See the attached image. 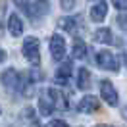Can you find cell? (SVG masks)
I'll list each match as a JSON object with an SVG mask.
<instances>
[{
  "label": "cell",
  "mask_w": 127,
  "mask_h": 127,
  "mask_svg": "<svg viewBox=\"0 0 127 127\" xmlns=\"http://www.w3.org/2000/svg\"><path fill=\"white\" fill-rule=\"evenodd\" d=\"M73 56H75V58H85V56H87V44L81 39L73 40Z\"/></svg>",
  "instance_id": "cell-16"
},
{
  "label": "cell",
  "mask_w": 127,
  "mask_h": 127,
  "mask_svg": "<svg viewBox=\"0 0 127 127\" xmlns=\"http://www.w3.org/2000/svg\"><path fill=\"white\" fill-rule=\"evenodd\" d=\"M93 39H95V42H100V44H110L112 42V33H110V29L102 27V29H96L95 31Z\"/></svg>",
  "instance_id": "cell-15"
},
{
  "label": "cell",
  "mask_w": 127,
  "mask_h": 127,
  "mask_svg": "<svg viewBox=\"0 0 127 127\" xmlns=\"http://www.w3.org/2000/svg\"><path fill=\"white\" fill-rule=\"evenodd\" d=\"M4 12H6V2L0 0V35H2V21H4Z\"/></svg>",
  "instance_id": "cell-17"
},
{
  "label": "cell",
  "mask_w": 127,
  "mask_h": 127,
  "mask_svg": "<svg viewBox=\"0 0 127 127\" xmlns=\"http://www.w3.org/2000/svg\"><path fill=\"white\" fill-rule=\"evenodd\" d=\"M8 31L14 35V37H19L21 33H23V23H21V19H19V16H16V14H12L8 19Z\"/></svg>",
  "instance_id": "cell-12"
},
{
  "label": "cell",
  "mask_w": 127,
  "mask_h": 127,
  "mask_svg": "<svg viewBox=\"0 0 127 127\" xmlns=\"http://www.w3.org/2000/svg\"><path fill=\"white\" fill-rule=\"evenodd\" d=\"M95 127H110V125H95Z\"/></svg>",
  "instance_id": "cell-23"
},
{
  "label": "cell",
  "mask_w": 127,
  "mask_h": 127,
  "mask_svg": "<svg viewBox=\"0 0 127 127\" xmlns=\"http://www.w3.org/2000/svg\"><path fill=\"white\" fill-rule=\"evenodd\" d=\"M106 14H108V6H106L104 2H98V4H95V6L91 8V19H93V21H96V23L104 21Z\"/></svg>",
  "instance_id": "cell-10"
},
{
  "label": "cell",
  "mask_w": 127,
  "mask_h": 127,
  "mask_svg": "<svg viewBox=\"0 0 127 127\" xmlns=\"http://www.w3.org/2000/svg\"><path fill=\"white\" fill-rule=\"evenodd\" d=\"M98 108H100V102H98V98L96 96H83L81 98L79 106H77V110L83 112V114H93V112H98Z\"/></svg>",
  "instance_id": "cell-7"
},
{
  "label": "cell",
  "mask_w": 127,
  "mask_h": 127,
  "mask_svg": "<svg viewBox=\"0 0 127 127\" xmlns=\"http://www.w3.org/2000/svg\"><path fill=\"white\" fill-rule=\"evenodd\" d=\"M89 87H91V73H89L87 67H81L77 71V89L89 91Z\"/></svg>",
  "instance_id": "cell-13"
},
{
  "label": "cell",
  "mask_w": 127,
  "mask_h": 127,
  "mask_svg": "<svg viewBox=\"0 0 127 127\" xmlns=\"http://www.w3.org/2000/svg\"><path fill=\"white\" fill-rule=\"evenodd\" d=\"M96 64H98V67L108 69V71H118L119 69L118 58L112 54V52H108V50H100V52L96 54Z\"/></svg>",
  "instance_id": "cell-2"
},
{
  "label": "cell",
  "mask_w": 127,
  "mask_h": 127,
  "mask_svg": "<svg viewBox=\"0 0 127 127\" xmlns=\"http://www.w3.org/2000/svg\"><path fill=\"white\" fill-rule=\"evenodd\" d=\"M46 127H67V123H65V121H62V119H52Z\"/></svg>",
  "instance_id": "cell-20"
},
{
  "label": "cell",
  "mask_w": 127,
  "mask_h": 127,
  "mask_svg": "<svg viewBox=\"0 0 127 127\" xmlns=\"http://www.w3.org/2000/svg\"><path fill=\"white\" fill-rule=\"evenodd\" d=\"M118 21H119V25H123V27H127V17H119Z\"/></svg>",
  "instance_id": "cell-21"
},
{
  "label": "cell",
  "mask_w": 127,
  "mask_h": 127,
  "mask_svg": "<svg viewBox=\"0 0 127 127\" xmlns=\"http://www.w3.org/2000/svg\"><path fill=\"white\" fill-rule=\"evenodd\" d=\"M39 108H40V114H42V116H50V114L56 110V108H54V102H52V96H50L48 91H44V93L40 95V98H39Z\"/></svg>",
  "instance_id": "cell-9"
},
{
  "label": "cell",
  "mask_w": 127,
  "mask_h": 127,
  "mask_svg": "<svg viewBox=\"0 0 127 127\" xmlns=\"http://www.w3.org/2000/svg\"><path fill=\"white\" fill-rule=\"evenodd\" d=\"M112 4H114L118 10H125L127 12V0H112Z\"/></svg>",
  "instance_id": "cell-18"
},
{
  "label": "cell",
  "mask_w": 127,
  "mask_h": 127,
  "mask_svg": "<svg viewBox=\"0 0 127 127\" xmlns=\"http://www.w3.org/2000/svg\"><path fill=\"white\" fill-rule=\"evenodd\" d=\"M69 75H71V62H65L62 67H58V71H56V83L65 85L67 79H69Z\"/></svg>",
  "instance_id": "cell-14"
},
{
  "label": "cell",
  "mask_w": 127,
  "mask_h": 127,
  "mask_svg": "<svg viewBox=\"0 0 127 127\" xmlns=\"http://www.w3.org/2000/svg\"><path fill=\"white\" fill-rule=\"evenodd\" d=\"M60 6H62L64 10H71L73 6H75V0H60Z\"/></svg>",
  "instance_id": "cell-19"
},
{
  "label": "cell",
  "mask_w": 127,
  "mask_h": 127,
  "mask_svg": "<svg viewBox=\"0 0 127 127\" xmlns=\"http://www.w3.org/2000/svg\"><path fill=\"white\" fill-rule=\"evenodd\" d=\"M50 8V4H48V0H35L33 2V6L27 10V14H29V19H40V17L44 16Z\"/></svg>",
  "instance_id": "cell-8"
},
{
  "label": "cell",
  "mask_w": 127,
  "mask_h": 127,
  "mask_svg": "<svg viewBox=\"0 0 127 127\" xmlns=\"http://www.w3.org/2000/svg\"><path fill=\"white\" fill-rule=\"evenodd\" d=\"M50 54L56 62H62L64 56H65V40L62 35H52L50 39Z\"/></svg>",
  "instance_id": "cell-4"
},
{
  "label": "cell",
  "mask_w": 127,
  "mask_h": 127,
  "mask_svg": "<svg viewBox=\"0 0 127 127\" xmlns=\"http://www.w3.org/2000/svg\"><path fill=\"white\" fill-rule=\"evenodd\" d=\"M58 25L62 27L64 31L71 33V35H75V33H79L85 25H83V21H81V17H64V19H60L58 21Z\"/></svg>",
  "instance_id": "cell-6"
},
{
  "label": "cell",
  "mask_w": 127,
  "mask_h": 127,
  "mask_svg": "<svg viewBox=\"0 0 127 127\" xmlns=\"http://www.w3.org/2000/svg\"><path fill=\"white\" fill-rule=\"evenodd\" d=\"M0 83H2V87L10 91V93H14V91H19V73L16 69H6V71L0 75Z\"/></svg>",
  "instance_id": "cell-3"
},
{
  "label": "cell",
  "mask_w": 127,
  "mask_h": 127,
  "mask_svg": "<svg viewBox=\"0 0 127 127\" xmlns=\"http://www.w3.org/2000/svg\"><path fill=\"white\" fill-rule=\"evenodd\" d=\"M4 60H6V52H4V50H2V48H0V64L4 62Z\"/></svg>",
  "instance_id": "cell-22"
},
{
  "label": "cell",
  "mask_w": 127,
  "mask_h": 127,
  "mask_svg": "<svg viewBox=\"0 0 127 127\" xmlns=\"http://www.w3.org/2000/svg\"><path fill=\"white\" fill-rule=\"evenodd\" d=\"M21 52L27 58V62H31V65H39L40 62V52H39V39L37 37H27L23 40Z\"/></svg>",
  "instance_id": "cell-1"
},
{
  "label": "cell",
  "mask_w": 127,
  "mask_h": 127,
  "mask_svg": "<svg viewBox=\"0 0 127 127\" xmlns=\"http://www.w3.org/2000/svg\"><path fill=\"white\" fill-rule=\"evenodd\" d=\"M48 93H50V96H52V102H54L56 110H67V98H65L60 91H56V89H48Z\"/></svg>",
  "instance_id": "cell-11"
},
{
  "label": "cell",
  "mask_w": 127,
  "mask_h": 127,
  "mask_svg": "<svg viewBox=\"0 0 127 127\" xmlns=\"http://www.w3.org/2000/svg\"><path fill=\"white\" fill-rule=\"evenodd\" d=\"M100 95H102V98L110 106H118V93H116V89H114V85H112L110 81L104 79L100 83Z\"/></svg>",
  "instance_id": "cell-5"
}]
</instances>
